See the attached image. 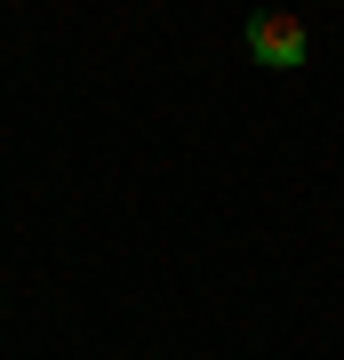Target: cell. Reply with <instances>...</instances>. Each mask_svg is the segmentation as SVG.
<instances>
[{
    "instance_id": "obj_1",
    "label": "cell",
    "mask_w": 344,
    "mask_h": 360,
    "mask_svg": "<svg viewBox=\"0 0 344 360\" xmlns=\"http://www.w3.org/2000/svg\"><path fill=\"white\" fill-rule=\"evenodd\" d=\"M248 56L272 65V72H296V65L312 56L305 16H296V8H256V16H248Z\"/></svg>"
}]
</instances>
